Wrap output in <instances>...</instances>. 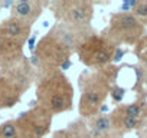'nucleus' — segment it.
<instances>
[{"mask_svg": "<svg viewBox=\"0 0 147 138\" xmlns=\"http://www.w3.org/2000/svg\"><path fill=\"white\" fill-rule=\"evenodd\" d=\"M107 138H123V135L121 134H118V132H113L110 137H107Z\"/></svg>", "mask_w": 147, "mask_h": 138, "instance_id": "nucleus-18", "label": "nucleus"}, {"mask_svg": "<svg viewBox=\"0 0 147 138\" xmlns=\"http://www.w3.org/2000/svg\"><path fill=\"white\" fill-rule=\"evenodd\" d=\"M131 13L144 25L147 26V0H140L136 3V6L133 7Z\"/></svg>", "mask_w": 147, "mask_h": 138, "instance_id": "nucleus-15", "label": "nucleus"}, {"mask_svg": "<svg viewBox=\"0 0 147 138\" xmlns=\"http://www.w3.org/2000/svg\"><path fill=\"white\" fill-rule=\"evenodd\" d=\"M49 33L58 39L71 53H75L80 45L94 33L92 27H77V26H71L66 23H55L51 29Z\"/></svg>", "mask_w": 147, "mask_h": 138, "instance_id": "nucleus-9", "label": "nucleus"}, {"mask_svg": "<svg viewBox=\"0 0 147 138\" xmlns=\"http://www.w3.org/2000/svg\"><path fill=\"white\" fill-rule=\"evenodd\" d=\"M33 81V68L20 58L2 68L0 72V109L13 108Z\"/></svg>", "mask_w": 147, "mask_h": 138, "instance_id": "nucleus-3", "label": "nucleus"}, {"mask_svg": "<svg viewBox=\"0 0 147 138\" xmlns=\"http://www.w3.org/2000/svg\"><path fill=\"white\" fill-rule=\"evenodd\" d=\"M52 119L53 115L49 111L39 105H35L16 118L19 135L22 138H45L51 131Z\"/></svg>", "mask_w": 147, "mask_h": 138, "instance_id": "nucleus-8", "label": "nucleus"}, {"mask_svg": "<svg viewBox=\"0 0 147 138\" xmlns=\"http://www.w3.org/2000/svg\"><path fill=\"white\" fill-rule=\"evenodd\" d=\"M71 55L72 53L48 32L36 43L30 63L39 69L40 74L58 69L65 71L71 66Z\"/></svg>", "mask_w": 147, "mask_h": 138, "instance_id": "nucleus-4", "label": "nucleus"}, {"mask_svg": "<svg viewBox=\"0 0 147 138\" xmlns=\"http://www.w3.org/2000/svg\"><path fill=\"white\" fill-rule=\"evenodd\" d=\"M19 135V127L16 119H9L0 125V137L2 138H12Z\"/></svg>", "mask_w": 147, "mask_h": 138, "instance_id": "nucleus-14", "label": "nucleus"}, {"mask_svg": "<svg viewBox=\"0 0 147 138\" xmlns=\"http://www.w3.org/2000/svg\"><path fill=\"white\" fill-rule=\"evenodd\" d=\"M0 30L3 32V35L9 40H12V42L23 46L26 43V40L29 39V36H30L32 26L28 25V23H25L20 19H16L13 16H9L6 20H3L2 23H0Z\"/></svg>", "mask_w": 147, "mask_h": 138, "instance_id": "nucleus-11", "label": "nucleus"}, {"mask_svg": "<svg viewBox=\"0 0 147 138\" xmlns=\"http://www.w3.org/2000/svg\"><path fill=\"white\" fill-rule=\"evenodd\" d=\"M3 3H5V2H2V0H0V9L3 7Z\"/></svg>", "mask_w": 147, "mask_h": 138, "instance_id": "nucleus-19", "label": "nucleus"}, {"mask_svg": "<svg viewBox=\"0 0 147 138\" xmlns=\"http://www.w3.org/2000/svg\"><path fill=\"white\" fill-rule=\"evenodd\" d=\"M134 53H136V56H138V58L141 59L143 63L147 65V35H144V36L141 38V40L136 45Z\"/></svg>", "mask_w": 147, "mask_h": 138, "instance_id": "nucleus-16", "label": "nucleus"}, {"mask_svg": "<svg viewBox=\"0 0 147 138\" xmlns=\"http://www.w3.org/2000/svg\"><path fill=\"white\" fill-rule=\"evenodd\" d=\"M102 35L118 48L136 46L146 35V26L131 12H117L110 16L108 27Z\"/></svg>", "mask_w": 147, "mask_h": 138, "instance_id": "nucleus-5", "label": "nucleus"}, {"mask_svg": "<svg viewBox=\"0 0 147 138\" xmlns=\"http://www.w3.org/2000/svg\"><path fill=\"white\" fill-rule=\"evenodd\" d=\"M52 138H90V127L84 122V119H77L63 129H58L53 132Z\"/></svg>", "mask_w": 147, "mask_h": 138, "instance_id": "nucleus-13", "label": "nucleus"}, {"mask_svg": "<svg viewBox=\"0 0 147 138\" xmlns=\"http://www.w3.org/2000/svg\"><path fill=\"white\" fill-rule=\"evenodd\" d=\"M117 49L118 46L114 45L102 33L94 32L80 45L75 53L80 56V60L85 66L98 69L110 65L114 60Z\"/></svg>", "mask_w": 147, "mask_h": 138, "instance_id": "nucleus-6", "label": "nucleus"}, {"mask_svg": "<svg viewBox=\"0 0 147 138\" xmlns=\"http://www.w3.org/2000/svg\"><path fill=\"white\" fill-rule=\"evenodd\" d=\"M110 95H111V98H113V101H114L115 104H120V102L123 101L124 95H125V89L121 88V86H118V85H114V86L111 88Z\"/></svg>", "mask_w": 147, "mask_h": 138, "instance_id": "nucleus-17", "label": "nucleus"}, {"mask_svg": "<svg viewBox=\"0 0 147 138\" xmlns=\"http://www.w3.org/2000/svg\"><path fill=\"white\" fill-rule=\"evenodd\" d=\"M53 17L59 23L77 27H91L94 5L87 0H58L49 3Z\"/></svg>", "mask_w": 147, "mask_h": 138, "instance_id": "nucleus-7", "label": "nucleus"}, {"mask_svg": "<svg viewBox=\"0 0 147 138\" xmlns=\"http://www.w3.org/2000/svg\"><path fill=\"white\" fill-rule=\"evenodd\" d=\"M36 102L52 115L68 112L74 108V86L63 71L40 74L36 85Z\"/></svg>", "mask_w": 147, "mask_h": 138, "instance_id": "nucleus-2", "label": "nucleus"}, {"mask_svg": "<svg viewBox=\"0 0 147 138\" xmlns=\"http://www.w3.org/2000/svg\"><path fill=\"white\" fill-rule=\"evenodd\" d=\"M12 138H22L20 135H16V137H12Z\"/></svg>", "mask_w": 147, "mask_h": 138, "instance_id": "nucleus-20", "label": "nucleus"}, {"mask_svg": "<svg viewBox=\"0 0 147 138\" xmlns=\"http://www.w3.org/2000/svg\"><path fill=\"white\" fill-rule=\"evenodd\" d=\"M118 71L117 65L110 63L95 71H85L81 74L78 78V85L81 88L78 112L82 119H91L101 114V108L104 107L111 88L115 85Z\"/></svg>", "mask_w": 147, "mask_h": 138, "instance_id": "nucleus-1", "label": "nucleus"}, {"mask_svg": "<svg viewBox=\"0 0 147 138\" xmlns=\"http://www.w3.org/2000/svg\"><path fill=\"white\" fill-rule=\"evenodd\" d=\"M110 115H111V119H113V128H114V131L118 132V134H121V135H124L127 132H131V131H136V129H138L144 124V119L128 117L118 107H115V109Z\"/></svg>", "mask_w": 147, "mask_h": 138, "instance_id": "nucleus-12", "label": "nucleus"}, {"mask_svg": "<svg viewBox=\"0 0 147 138\" xmlns=\"http://www.w3.org/2000/svg\"><path fill=\"white\" fill-rule=\"evenodd\" d=\"M45 6L46 3L40 2V0H19V2L13 3L10 9V16L20 19L32 26L40 17Z\"/></svg>", "mask_w": 147, "mask_h": 138, "instance_id": "nucleus-10", "label": "nucleus"}]
</instances>
